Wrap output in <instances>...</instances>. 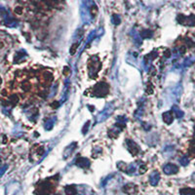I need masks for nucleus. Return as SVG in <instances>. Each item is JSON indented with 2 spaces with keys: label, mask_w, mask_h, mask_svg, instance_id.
Here are the masks:
<instances>
[{
  "label": "nucleus",
  "mask_w": 195,
  "mask_h": 195,
  "mask_svg": "<svg viewBox=\"0 0 195 195\" xmlns=\"http://www.w3.org/2000/svg\"><path fill=\"white\" fill-rule=\"evenodd\" d=\"M170 55H171L170 50H166V52H165V57H166V58H169V57H170Z\"/></svg>",
  "instance_id": "obj_27"
},
{
  "label": "nucleus",
  "mask_w": 195,
  "mask_h": 195,
  "mask_svg": "<svg viewBox=\"0 0 195 195\" xmlns=\"http://www.w3.org/2000/svg\"><path fill=\"white\" fill-rule=\"evenodd\" d=\"M141 37H143V38H147V37L151 36L152 33H151V31H143L141 33Z\"/></svg>",
  "instance_id": "obj_18"
},
{
  "label": "nucleus",
  "mask_w": 195,
  "mask_h": 195,
  "mask_svg": "<svg viewBox=\"0 0 195 195\" xmlns=\"http://www.w3.org/2000/svg\"><path fill=\"white\" fill-rule=\"evenodd\" d=\"M180 163L182 165V166H187L189 163V160H188V157L187 156H182V158L180 160Z\"/></svg>",
  "instance_id": "obj_16"
},
{
  "label": "nucleus",
  "mask_w": 195,
  "mask_h": 195,
  "mask_svg": "<svg viewBox=\"0 0 195 195\" xmlns=\"http://www.w3.org/2000/svg\"><path fill=\"white\" fill-rule=\"evenodd\" d=\"M163 120L166 124L170 125L174 120V116H173V112L172 111H166V112L163 113Z\"/></svg>",
  "instance_id": "obj_10"
},
{
  "label": "nucleus",
  "mask_w": 195,
  "mask_h": 195,
  "mask_svg": "<svg viewBox=\"0 0 195 195\" xmlns=\"http://www.w3.org/2000/svg\"><path fill=\"white\" fill-rule=\"evenodd\" d=\"M52 190H53V184H51L50 182H44L42 184H40L39 188L37 189L36 193L37 195H49Z\"/></svg>",
  "instance_id": "obj_3"
},
{
  "label": "nucleus",
  "mask_w": 195,
  "mask_h": 195,
  "mask_svg": "<svg viewBox=\"0 0 195 195\" xmlns=\"http://www.w3.org/2000/svg\"><path fill=\"white\" fill-rule=\"evenodd\" d=\"M46 1H47L48 3L50 4V5L55 6V5H58V4H59L60 0H46Z\"/></svg>",
  "instance_id": "obj_21"
},
{
  "label": "nucleus",
  "mask_w": 195,
  "mask_h": 195,
  "mask_svg": "<svg viewBox=\"0 0 195 195\" xmlns=\"http://www.w3.org/2000/svg\"><path fill=\"white\" fill-rule=\"evenodd\" d=\"M14 12L16 15H23L24 14V8L22 6H16L14 9Z\"/></svg>",
  "instance_id": "obj_15"
},
{
  "label": "nucleus",
  "mask_w": 195,
  "mask_h": 195,
  "mask_svg": "<svg viewBox=\"0 0 195 195\" xmlns=\"http://www.w3.org/2000/svg\"><path fill=\"white\" fill-rule=\"evenodd\" d=\"M53 126H54V118H52V119H48L47 122L45 123V129L46 130H51L53 128Z\"/></svg>",
  "instance_id": "obj_13"
},
{
  "label": "nucleus",
  "mask_w": 195,
  "mask_h": 195,
  "mask_svg": "<svg viewBox=\"0 0 195 195\" xmlns=\"http://www.w3.org/2000/svg\"><path fill=\"white\" fill-rule=\"evenodd\" d=\"M64 192L66 195H75L77 194V189L75 185H67L64 187Z\"/></svg>",
  "instance_id": "obj_11"
},
{
  "label": "nucleus",
  "mask_w": 195,
  "mask_h": 195,
  "mask_svg": "<svg viewBox=\"0 0 195 195\" xmlns=\"http://www.w3.org/2000/svg\"><path fill=\"white\" fill-rule=\"evenodd\" d=\"M178 21L182 25H187L189 27H194L195 25V17L194 16H190V17L186 18V17H183V16H178Z\"/></svg>",
  "instance_id": "obj_4"
},
{
  "label": "nucleus",
  "mask_w": 195,
  "mask_h": 195,
  "mask_svg": "<svg viewBox=\"0 0 195 195\" xmlns=\"http://www.w3.org/2000/svg\"><path fill=\"white\" fill-rule=\"evenodd\" d=\"M190 153L191 155H195V141H193L191 145V147H190Z\"/></svg>",
  "instance_id": "obj_22"
},
{
  "label": "nucleus",
  "mask_w": 195,
  "mask_h": 195,
  "mask_svg": "<svg viewBox=\"0 0 195 195\" xmlns=\"http://www.w3.org/2000/svg\"><path fill=\"white\" fill-rule=\"evenodd\" d=\"M89 73L90 76H92V73L97 74L98 71L101 69V62H99V59L97 57H92L89 61Z\"/></svg>",
  "instance_id": "obj_2"
},
{
  "label": "nucleus",
  "mask_w": 195,
  "mask_h": 195,
  "mask_svg": "<svg viewBox=\"0 0 195 195\" xmlns=\"http://www.w3.org/2000/svg\"><path fill=\"white\" fill-rule=\"evenodd\" d=\"M76 146H77L76 143H71V145H69L68 146H67L66 149H64V154H62V156H64V159H67V157L70 156V154L73 152L74 148H75Z\"/></svg>",
  "instance_id": "obj_9"
},
{
  "label": "nucleus",
  "mask_w": 195,
  "mask_h": 195,
  "mask_svg": "<svg viewBox=\"0 0 195 195\" xmlns=\"http://www.w3.org/2000/svg\"><path fill=\"white\" fill-rule=\"evenodd\" d=\"M127 146H128L129 151L131 152L133 155H136L139 153V147H138V145L135 143V141L127 140Z\"/></svg>",
  "instance_id": "obj_6"
},
{
  "label": "nucleus",
  "mask_w": 195,
  "mask_h": 195,
  "mask_svg": "<svg viewBox=\"0 0 195 195\" xmlns=\"http://www.w3.org/2000/svg\"><path fill=\"white\" fill-rule=\"evenodd\" d=\"M90 164H91L90 163V160L85 158V157H80V158L76 160V165L78 167H80V168H89Z\"/></svg>",
  "instance_id": "obj_8"
},
{
  "label": "nucleus",
  "mask_w": 195,
  "mask_h": 195,
  "mask_svg": "<svg viewBox=\"0 0 195 195\" xmlns=\"http://www.w3.org/2000/svg\"><path fill=\"white\" fill-rule=\"evenodd\" d=\"M109 92V86L106 83L101 82L94 87V95L96 97H105Z\"/></svg>",
  "instance_id": "obj_1"
},
{
  "label": "nucleus",
  "mask_w": 195,
  "mask_h": 195,
  "mask_svg": "<svg viewBox=\"0 0 195 195\" xmlns=\"http://www.w3.org/2000/svg\"><path fill=\"white\" fill-rule=\"evenodd\" d=\"M180 195H195V189L193 188H183L180 190Z\"/></svg>",
  "instance_id": "obj_12"
},
{
  "label": "nucleus",
  "mask_w": 195,
  "mask_h": 195,
  "mask_svg": "<svg viewBox=\"0 0 195 195\" xmlns=\"http://www.w3.org/2000/svg\"><path fill=\"white\" fill-rule=\"evenodd\" d=\"M163 172L166 175H174V174H177L178 172V167L176 166L175 164H166L163 167Z\"/></svg>",
  "instance_id": "obj_5"
},
{
  "label": "nucleus",
  "mask_w": 195,
  "mask_h": 195,
  "mask_svg": "<svg viewBox=\"0 0 195 195\" xmlns=\"http://www.w3.org/2000/svg\"><path fill=\"white\" fill-rule=\"evenodd\" d=\"M112 22L114 23L115 25H118L120 23V20H119V18L118 17H116V16H114V17L112 18Z\"/></svg>",
  "instance_id": "obj_25"
},
{
  "label": "nucleus",
  "mask_w": 195,
  "mask_h": 195,
  "mask_svg": "<svg viewBox=\"0 0 195 195\" xmlns=\"http://www.w3.org/2000/svg\"><path fill=\"white\" fill-rule=\"evenodd\" d=\"M18 101H19V98L16 96V95H13V96L10 97V103L12 104H14V105H15V104H17Z\"/></svg>",
  "instance_id": "obj_19"
},
{
  "label": "nucleus",
  "mask_w": 195,
  "mask_h": 195,
  "mask_svg": "<svg viewBox=\"0 0 195 195\" xmlns=\"http://www.w3.org/2000/svg\"><path fill=\"white\" fill-rule=\"evenodd\" d=\"M145 170H146V167L145 166V165H143V168H141V166L140 167V173H141V174H143V173H145Z\"/></svg>",
  "instance_id": "obj_26"
},
{
  "label": "nucleus",
  "mask_w": 195,
  "mask_h": 195,
  "mask_svg": "<svg viewBox=\"0 0 195 195\" xmlns=\"http://www.w3.org/2000/svg\"><path fill=\"white\" fill-rule=\"evenodd\" d=\"M193 62H194V58L193 57H189V58H187V59L185 60L184 62H183V64H184L185 66H191V64H193Z\"/></svg>",
  "instance_id": "obj_17"
},
{
  "label": "nucleus",
  "mask_w": 195,
  "mask_h": 195,
  "mask_svg": "<svg viewBox=\"0 0 195 195\" xmlns=\"http://www.w3.org/2000/svg\"><path fill=\"white\" fill-rule=\"evenodd\" d=\"M160 180V174L158 172H153V173L150 174L149 176V182L150 184L153 185V186H155V185L158 184Z\"/></svg>",
  "instance_id": "obj_7"
},
{
  "label": "nucleus",
  "mask_w": 195,
  "mask_h": 195,
  "mask_svg": "<svg viewBox=\"0 0 195 195\" xmlns=\"http://www.w3.org/2000/svg\"><path fill=\"white\" fill-rule=\"evenodd\" d=\"M6 168L7 167L6 166H4L3 168H2V170H1V176H3V174H4V172H5V170H6Z\"/></svg>",
  "instance_id": "obj_28"
},
{
  "label": "nucleus",
  "mask_w": 195,
  "mask_h": 195,
  "mask_svg": "<svg viewBox=\"0 0 195 195\" xmlns=\"http://www.w3.org/2000/svg\"><path fill=\"white\" fill-rule=\"evenodd\" d=\"M77 46H78V44H74V45L71 47L70 49V54L71 55H73L74 53H75V51H76V48H77Z\"/></svg>",
  "instance_id": "obj_24"
},
{
  "label": "nucleus",
  "mask_w": 195,
  "mask_h": 195,
  "mask_svg": "<svg viewBox=\"0 0 195 195\" xmlns=\"http://www.w3.org/2000/svg\"><path fill=\"white\" fill-rule=\"evenodd\" d=\"M89 125H90V122H89V121H88V122L86 123V124L84 125V128H83V130H82V133H83V134L87 133V131H88V127H89Z\"/></svg>",
  "instance_id": "obj_23"
},
{
  "label": "nucleus",
  "mask_w": 195,
  "mask_h": 195,
  "mask_svg": "<svg viewBox=\"0 0 195 195\" xmlns=\"http://www.w3.org/2000/svg\"><path fill=\"white\" fill-rule=\"evenodd\" d=\"M173 110H174V112L176 113V117H177V118H182L183 116V112L180 109H178L177 106H174Z\"/></svg>",
  "instance_id": "obj_14"
},
{
  "label": "nucleus",
  "mask_w": 195,
  "mask_h": 195,
  "mask_svg": "<svg viewBox=\"0 0 195 195\" xmlns=\"http://www.w3.org/2000/svg\"><path fill=\"white\" fill-rule=\"evenodd\" d=\"M135 171H136V167H135L134 165H130V166L128 167V169L126 170V172L129 174V175H131V174L135 173Z\"/></svg>",
  "instance_id": "obj_20"
}]
</instances>
